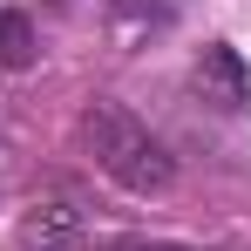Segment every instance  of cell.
<instances>
[{"label":"cell","mask_w":251,"mask_h":251,"mask_svg":"<svg viewBox=\"0 0 251 251\" xmlns=\"http://www.w3.org/2000/svg\"><path fill=\"white\" fill-rule=\"evenodd\" d=\"M190 82H197V95H204L210 109H224V116L251 109V68H245V54L231 41H210L204 54H197V68H190Z\"/></svg>","instance_id":"obj_2"},{"label":"cell","mask_w":251,"mask_h":251,"mask_svg":"<svg viewBox=\"0 0 251 251\" xmlns=\"http://www.w3.org/2000/svg\"><path fill=\"white\" fill-rule=\"evenodd\" d=\"M176 14H183V0H109V34L123 48H143L150 34L176 27Z\"/></svg>","instance_id":"obj_4"},{"label":"cell","mask_w":251,"mask_h":251,"mask_svg":"<svg viewBox=\"0 0 251 251\" xmlns=\"http://www.w3.org/2000/svg\"><path fill=\"white\" fill-rule=\"evenodd\" d=\"M82 143H88V156H95V170L116 176V183L136 190V197H163L170 183H176L170 150L129 116L123 102H95V109H82Z\"/></svg>","instance_id":"obj_1"},{"label":"cell","mask_w":251,"mask_h":251,"mask_svg":"<svg viewBox=\"0 0 251 251\" xmlns=\"http://www.w3.org/2000/svg\"><path fill=\"white\" fill-rule=\"evenodd\" d=\"M21 251H82V238H88V217L75 204H34L27 217H21Z\"/></svg>","instance_id":"obj_3"},{"label":"cell","mask_w":251,"mask_h":251,"mask_svg":"<svg viewBox=\"0 0 251 251\" xmlns=\"http://www.w3.org/2000/svg\"><path fill=\"white\" fill-rule=\"evenodd\" d=\"M123 251H190V245H123Z\"/></svg>","instance_id":"obj_6"},{"label":"cell","mask_w":251,"mask_h":251,"mask_svg":"<svg viewBox=\"0 0 251 251\" xmlns=\"http://www.w3.org/2000/svg\"><path fill=\"white\" fill-rule=\"evenodd\" d=\"M27 61H34V21L0 14V68H27Z\"/></svg>","instance_id":"obj_5"}]
</instances>
